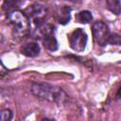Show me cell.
I'll return each instance as SVG.
<instances>
[{
	"instance_id": "cell-7",
	"label": "cell",
	"mask_w": 121,
	"mask_h": 121,
	"mask_svg": "<svg viewBox=\"0 0 121 121\" xmlns=\"http://www.w3.org/2000/svg\"><path fill=\"white\" fill-rule=\"evenodd\" d=\"M107 9L114 13L115 15H119L121 12V2L120 0H105Z\"/></svg>"
},
{
	"instance_id": "cell-3",
	"label": "cell",
	"mask_w": 121,
	"mask_h": 121,
	"mask_svg": "<svg viewBox=\"0 0 121 121\" xmlns=\"http://www.w3.org/2000/svg\"><path fill=\"white\" fill-rule=\"evenodd\" d=\"M87 34L81 28L75 29L70 35V45L71 48L77 52H81L85 49L87 43Z\"/></svg>"
},
{
	"instance_id": "cell-13",
	"label": "cell",
	"mask_w": 121,
	"mask_h": 121,
	"mask_svg": "<svg viewBox=\"0 0 121 121\" xmlns=\"http://www.w3.org/2000/svg\"><path fill=\"white\" fill-rule=\"evenodd\" d=\"M116 99H121V86L118 88L116 93Z\"/></svg>"
},
{
	"instance_id": "cell-11",
	"label": "cell",
	"mask_w": 121,
	"mask_h": 121,
	"mask_svg": "<svg viewBox=\"0 0 121 121\" xmlns=\"http://www.w3.org/2000/svg\"><path fill=\"white\" fill-rule=\"evenodd\" d=\"M22 3H23V0H6V2L4 4V9H12L14 7L19 6Z\"/></svg>"
},
{
	"instance_id": "cell-10",
	"label": "cell",
	"mask_w": 121,
	"mask_h": 121,
	"mask_svg": "<svg viewBox=\"0 0 121 121\" xmlns=\"http://www.w3.org/2000/svg\"><path fill=\"white\" fill-rule=\"evenodd\" d=\"M107 43L113 45H121V35L117 33H110Z\"/></svg>"
},
{
	"instance_id": "cell-2",
	"label": "cell",
	"mask_w": 121,
	"mask_h": 121,
	"mask_svg": "<svg viewBox=\"0 0 121 121\" xmlns=\"http://www.w3.org/2000/svg\"><path fill=\"white\" fill-rule=\"evenodd\" d=\"M9 19L12 26L14 35L24 38L28 31V18L21 11L13 10L9 14Z\"/></svg>"
},
{
	"instance_id": "cell-6",
	"label": "cell",
	"mask_w": 121,
	"mask_h": 121,
	"mask_svg": "<svg viewBox=\"0 0 121 121\" xmlns=\"http://www.w3.org/2000/svg\"><path fill=\"white\" fill-rule=\"evenodd\" d=\"M21 52L26 57H36L40 53V46L37 43H28L22 47Z\"/></svg>"
},
{
	"instance_id": "cell-9",
	"label": "cell",
	"mask_w": 121,
	"mask_h": 121,
	"mask_svg": "<svg viewBox=\"0 0 121 121\" xmlns=\"http://www.w3.org/2000/svg\"><path fill=\"white\" fill-rule=\"evenodd\" d=\"M78 19L80 23L82 24H87V23H90L93 19V16H92V13L88 10H83V11H80L78 14Z\"/></svg>"
},
{
	"instance_id": "cell-1",
	"label": "cell",
	"mask_w": 121,
	"mask_h": 121,
	"mask_svg": "<svg viewBox=\"0 0 121 121\" xmlns=\"http://www.w3.org/2000/svg\"><path fill=\"white\" fill-rule=\"evenodd\" d=\"M31 93L39 99L57 104L64 103L68 96L65 92L57 86L49 85L46 83H34L31 86Z\"/></svg>"
},
{
	"instance_id": "cell-4",
	"label": "cell",
	"mask_w": 121,
	"mask_h": 121,
	"mask_svg": "<svg viewBox=\"0 0 121 121\" xmlns=\"http://www.w3.org/2000/svg\"><path fill=\"white\" fill-rule=\"evenodd\" d=\"M92 30H93V35L95 42L101 46L106 45L109 35H110L108 26L103 22L96 21L95 23H94Z\"/></svg>"
},
{
	"instance_id": "cell-5",
	"label": "cell",
	"mask_w": 121,
	"mask_h": 121,
	"mask_svg": "<svg viewBox=\"0 0 121 121\" xmlns=\"http://www.w3.org/2000/svg\"><path fill=\"white\" fill-rule=\"evenodd\" d=\"M43 43L45 48H47L50 51H55L58 49V43L55 38V36L51 31H48L43 34Z\"/></svg>"
},
{
	"instance_id": "cell-8",
	"label": "cell",
	"mask_w": 121,
	"mask_h": 121,
	"mask_svg": "<svg viewBox=\"0 0 121 121\" xmlns=\"http://www.w3.org/2000/svg\"><path fill=\"white\" fill-rule=\"evenodd\" d=\"M70 20V9H68L67 7L61 8L60 11L59 13V22L60 24L65 25L69 22Z\"/></svg>"
},
{
	"instance_id": "cell-12",
	"label": "cell",
	"mask_w": 121,
	"mask_h": 121,
	"mask_svg": "<svg viewBox=\"0 0 121 121\" xmlns=\"http://www.w3.org/2000/svg\"><path fill=\"white\" fill-rule=\"evenodd\" d=\"M12 118V113L9 110H4L0 113V120L1 121H9Z\"/></svg>"
}]
</instances>
